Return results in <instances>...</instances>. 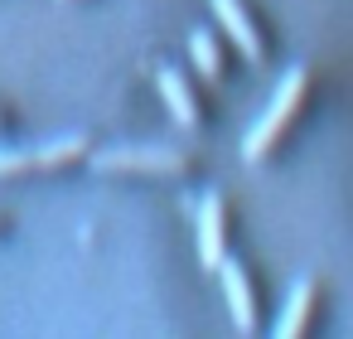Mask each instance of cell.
Wrapping results in <instances>:
<instances>
[{"label":"cell","mask_w":353,"mask_h":339,"mask_svg":"<svg viewBox=\"0 0 353 339\" xmlns=\"http://www.w3.org/2000/svg\"><path fill=\"white\" fill-rule=\"evenodd\" d=\"M305 97H310V68H290V73L281 78V88H276V97L266 102L261 122L247 131L242 155H247L252 165H261V160H271V155H276V146L290 136V126H295V117H300Z\"/></svg>","instance_id":"1"},{"label":"cell","mask_w":353,"mask_h":339,"mask_svg":"<svg viewBox=\"0 0 353 339\" xmlns=\"http://www.w3.org/2000/svg\"><path fill=\"white\" fill-rule=\"evenodd\" d=\"M92 165L107 175H155V180H189L199 170V160L174 146H112L97 151Z\"/></svg>","instance_id":"2"},{"label":"cell","mask_w":353,"mask_h":339,"mask_svg":"<svg viewBox=\"0 0 353 339\" xmlns=\"http://www.w3.org/2000/svg\"><path fill=\"white\" fill-rule=\"evenodd\" d=\"M92 155L88 136H63L49 146H20V151H0V180H20V175H44V170H68Z\"/></svg>","instance_id":"3"},{"label":"cell","mask_w":353,"mask_h":339,"mask_svg":"<svg viewBox=\"0 0 353 339\" xmlns=\"http://www.w3.org/2000/svg\"><path fill=\"white\" fill-rule=\"evenodd\" d=\"M319 300H324V286L305 276V281L290 291V305H285V315L276 320V334H281V339H295V334H305V329L314 325V315H319Z\"/></svg>","instance_id":"8"},{"label":"cell","mask_w":353,"mask_h":339,"mask_svg":"<svg viewBox=\"0 0 353 339\" xmlns=\"http://www.w3.org/2000/svg\"><path fill=\"white\" fill-rule=\"evenodd\" d=\"M218 276H223V291H228L232 325H237L242 334H256V329H261V310H256V281H252V271H247L237 257H228V262L218 267Z\"/></svg>","instance_id":"5"},{"label":"cell","mask_w":353,"mask_h":339,"mask_svg":"<svg viewBox=\"0 0 353 339\" xmlns=\"http://www.w3.org/2000/svg\"><path fill=\"white\" fill-rule=\"evenodd\" d=\"M0 223H6V218H0Z\"/></svg>","instance_id":"11"},{"label":"cell","mask_w":353,"mask_h":339,"mask_svg":"<svg viewBox=\"0 0 353 339\" xmlns=\"http://www.w3.org/2000/svg\"><path fill=\"white\" fill-rule=\"evenodd\" d=\"M199 257L208 271H218L232 252H228V199L223 194H208L199 204Z\"/></svg>","instance_id":"6"},{"label":"cell","mask_w":353,"mask_h":339,"mask_svg":"<svg viewBox=\"0 0 353 339\" xmlns=\"http://www.w3.org/2000/svg\"><path fill=\"white\" fill-rule=\"evenodd\" d=\"M213 15H218V25L228 30V39L237 44V54L247 64H266V35H261L247 0H213Z\"/></svg>","instance_id":"4"},{"label":"cell","mask_w":353,"mask_h":339,"mask_svg":"<svg viewBox=\"0 0 353 339\" xmlns=\"http://www.w3.org/2000/svg\"><path fill=\"white\" fill-rule=\"evenodd\" d=\"M189 54H194V68H199L208 83H218V78L228 73V64H223V49H218L213 30H194V35H189Z\"/></svg>","instance_id":"9"},{"label":"cell","mask_w":353,"mask_h":339,"mask_svg":"<svg viewBox=\"0 0 353 339\" xmlns=\"http://www.w3.org/2000/svg\"><path fill=\"white\" fill-rule=\"evenodd\" d=\"M155 88H160V97L170 102V112H174V122H179V126H203V122H208L199 88H194L179 68H160V73H155Z\"/></svg>","instance_id":"7"},{"label":"cell","mask_w":353,"mask_h":339,"mask_svg":"<svg viewBox=\"0 0 353 339\" xmlns=\"http://www.w3.org/2000/svg\"><path fill=\"white\" fill-rule=\"evenodd\" d=\"M0 126H6V112H0Z\"/></svg>","instance_id":"10"}]
</instances>
